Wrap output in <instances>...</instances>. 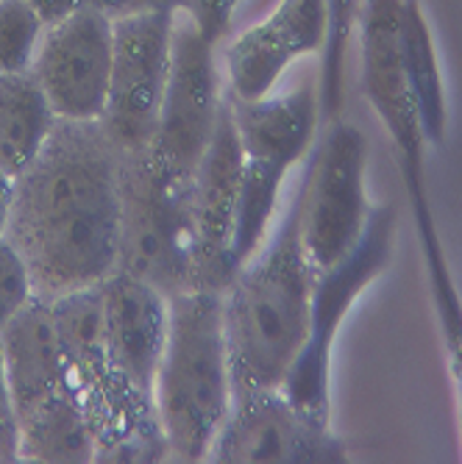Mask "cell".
<instances>
[{
    "label": "cell",
    "mask_w": 462,
    "mask_h": 464,
    "mask_svg": "<svg viewBox=\"0 0 462 464\" xmlns=\"http://www.w3.org/2000/svg\"><path fill=\"white\" fill-rule=\"evenodd\" d=\"M123 150L101 122L56 120L15 179L4 237L23 256L39 298L95 286L117 270Z\"/></svg>",
    "instance_id": "obj_1"
},
{
    "label": "cell",
    "mask_w": 462,
    "mask_h": 464,
    "mask_svg": "<svg viewBox=\"0 0 462 464\" xmlns=\"http://www.w3.org/2000/svg\"><path fill=\"white\" fill-rule=\"evenodd\" d=\"M315 276L301 239V198H296L268 247L223 289L234 398L281 387L307 340Z\"/></svg>",
    "instance_id": "obj_2"
},
{
    "label": "cell",
    "mask_w": 462,
    "mask_h": 464,
    "mask_svg": "<svg viewBox=\"0 0 462 464\" xmlns=\"http://www.w3.org/2000/svg\"><path fill=\"white\" fill-rule=\"evenodd\" d=\"M171 304L153 403L171 461H206L234 403L223 292L190 289Z\"/></svg>",
    "instance_id": "obj_3"
},
{
    "label": "cell",
    "mask_w": 462,
    "mask_h": 464,
    "mask_svg": "<svg viewBox=\"0 0 462 464\" xmlns=\"http://www.w3.org/2000/svg\"><path fill=\"white\" fill-rule=\"evenodd\" d=\"M64 356V387L95 434V461H171L153 398L125 378L106 340L101 284L51 301Z\"/></svg>",
    "instance_id": "obj_4"
},
{
    "label": "cell",
    "mask_w": 462,
    "mask_h": 464,
    "mask_svg": "<svg viewBox=\"0 0 462 464\" xmlns=\"http://www.w3.org/2000/svg\"><path fill=\"white\" fill-rule=\"evenodd\" d=\"M198 267L192 179L162 170L148 150L123 153L117 270L173 298L201 289Z\"/></svg>",
    "instance_id": "obj_5"
},
{
    "label": "cell",
    "mask_w": 462,
    "mask_h": 464,
    "mask_svg": "<svg viewBox=\"0 0 462 464\" xmlns=\"http://www.w3.org/2000/svg\"><path fill=\"white\" fill-rule=\"evenodd\" d=\"M396 237V206H373L357 245L340 262L315 276L307 340L279 390L301 411L323 420V423H331V351L338 343L340 325L359 295L390 267Z\"/></svg>",
    "instance_id": "obj_6"
},
{
    "label": "cell",
    "mask_w": 462,
    "mask_h": 464,
    "mask_svg": "<svg viewBox=\"0 0 462 464\" xmlns=\"http://www.w3.org/2000/svg\"><path fill=\"white\" fill-rule=\"evenodd\" d=\"M368 140L340 117L326 125L301 184V239L315 273L340 262L370 215L365 192Z\"/></svg>",
    "instance_id": "obj_7"
},
{
    "label": "cell",
    "mask_w": 462,
    "mask_h": 464,
    "mask_svg": "<svg viewBox=\"0 0 462 464\" xmlns=\"http://www.w3.org/2000/svg\"><path fill=\"white\" fill-rule=\"evenodd\" d=\"M179 12H137L114 17V62L101 125L123 153L151 148L171 75Z\"/></svg>",
    "instance_id": "obj_8"
},
{
    "label": "cell",
    "mask_w": 462,
    "mask_h": 464,
    "mask_svg": "<svg viewBox=\"0 0 462 464\" xmlns=\"http://www.w3.org/2000/svg\"><path fill=\"white\" fill-rule=\"evenodd\" d=\"M223 98L226 90L221 87L215 45L195 31L190 17H176L159 129L151 148H145L162 170L195 179L198 164L215 137Z\"/></svg>",
    "instance_id": "obj_9"
},
{
    "label": "cell",
    "mask_w": 462,
    "mask_h": 464,
    "mask_svg": "<svg viewBox=\"0 0 462 464\" xmlns=\"http://www.w3.org/2000/svg\"><path fill=\"white\" fill-rule=\"evenodd\" d=\"M114 62V20L98 6L45 28L31 75L59 120L101 122Z\"/></svg>",
    "instance_id": "obj_10"
},
{
    "label": "cell",
    "mask_w": 462,
    "mask_h": 464,
    "mask_svg": "<svg viewBox=\"0 0 462 464\" xmlns=\"http://www.w3.org/2000/svg\"><path fill=\"white\" fill-rule=\"evenodd\" d=\"M343 440L331 423L301 411L281 390L240 395L209 448L206 461L221 464H340Z\"/></svg>",
    "instance_id": "obj_11"
},
{
    "label": "cell",
    "mask_w": 462,
    "mask_h": 464,
    "mask_svg": "<svg viewBox=\"0 0 462 464\" xmlns=\"http://www.w3.org/2000/svg\"><path fill=\"white\" fill-rule=\"evenodd\" d=\"M401 0H362V92L390 137L398 170L427 164L421 131L398 53Z\"/></svg>",
    "instance_id": "obj_12"
},
{
    "label": "cell",
    "mask_w": 462,
    "mask_h": 464,
    "mask_svg": "<svg viewBox=\"0 0 462 464\" xmlns=\"http://www.w3.org/2000/svg\"><path fill=\"white\" fill-rule=\"evenodd\" d=\"M326 31V0H281L268 20L242 31L226 48V90L240 101L270 95L292 62L323 51Z\"/></svg>",
    "instance_id": "obj_13"
},
{
    "label": "cell",
    "mask_w": 462,
    "mask_h": 464,
    "mask_svg": "<svg viewBox=\"0 0 462 464\" xmlns=\"http://www.w3.org/2000/svg\"><path fill=\"white\" fill-rule=\"evenodd\" d=\"M242 181V145L231 120L229 98H223L215 137L209 142L192 179V206L201 245L198 286L223 292L237 267L231 259V237Z\"/></svg>",
    "instance_id": "obj_14"
},
{
    "label": "cell",
    "mask_w": 462,
    "mask_h": 464,
    "mask_svg": "<svg viewBox=\"0 0 462 464\" xmlns=\"http://www.w3.org/2000/svg\"><path fill=\"white\" fill-rule=\"evenodd\" d=\"M101 289L109 356L143 395L153 398L167 325H171L167 295L123 270H114L101 281Z\"/></svg>",
    "instance_id": "obj_15"
},
{
    "label": "cell",
    "mask_w": 462,
    "mask_h": 464,
    "mask_svg": "<svg viewBox=\"0 0 462 464\" xmlns=\"http://www.w3.org/2000/svg\"><path fill=\"white\" fill-rule=\"evenodd\" d=\"M226 98L248 161L290 176L292 167L312 150L320 125V106L312 83L281 95L270 92L260 101H240L229 90Z\"/></svg>",
    "instance_id": "obj_16"
},
{
    "label": "cell",
    "mask_w": 462,
    "mask_h": 464,
    "mask_svg": "<svg viewBox=\"0 0 462 464\" xmlns=\"http://www.w3.org/2000/svg\"><path fill=\"white\" fill-rule=\"evenodd\" d=\"M0 353L20 417L64 390V356L51 301L34 295L31 304L0 331Z\"/></svg>",
    "instance_id": "obj_17"
},
{
    "label": "cell",
    "mask_w": 462,
    "mask_h": 464,
    "mask_svg": "<svg viewBox=\"0 0 462 464\" xmlns=\"http://www.w3.org/2000/svg\"><path fill=\"white\" fill-rule=\"evenodd\" d=\"M398 53L407 87L421 120V131L427 145L440 148L448 131V101L443 70L437 62V48L432 28L421 9V0H401L398 14Z\"/></svg>",
    "instance_id": "obj_18"
},
{
    "label": "cell",
    "mask_w": 462,
    "mask_h": 464,
    "mask_svg": "<svg viewBox=\"0 0 462 464\" xmlns=\"http://www.w3.org/2000/svg\"><path fill=\"white\" fill-rule=\"evenodd\" d=\"M56 120L31 70L0 75V173L12 181L25 173L48 145Z\"/></svg>",
    "instance_id": "obj_19"
},
{
    "label": "cell",
    "mask_w": 462,
    "mask_h": 464,
    "mask_svg": "<svg viewBox=\"0 0 462 464\" xmlns=\"http://www.w3.org/2000/svg\"><path fill=\"white\" fill-rule=\"evenodd\" d=\"M95 450L90 420L67 387L20 417V461L87 464Z\"/></svg>",
    "instance_id": "obj_20"
},
{
    "label": "cell",
    "mask_w": 462,
    "mask_h": 464,
    "mask_svg": "<svg viewBox=\"0 0 462 464\" xmlns=\"http://www.w3.org/2000/svg\"><path fill=\"white\" fill-rule=\"evenodd\" d=\"M326 9H329V31H326V45L320 51V83H318V106H320L323 125L338 120L346 103L349 42L359 20L362 0H326Z\"/></svg>",
    "instance_id": "obj_21"
},
{
    "label": "cell",
    "mask_w": 462,
    "mask_h": 464,
    "mask_svg": "<svg viewBox=\"0 0 462 464\" xmlns=\"http://www.w3.org/2000/svg\"><path fill=\"white\" fill-rule=\"evenodd\" d=\"M45 28L28 0H0V75L31 70Z\"/></svg>",
    "instance_id": "obj_22"
},
{
    "label": "cell",
    "mask_w": 462,
    "mask_h": 464,
    "mask_svg": "<svg viewBox=\"0 0 462 464\" xmlns=\"http://www.w3.org/2000/svg\"><path fill=\"white\" fill-rule=\"evenodd\" d=\"M31 273L17 247L0 237V331H4L34 298Z\"/></svg>",
    "instance_id": "obj_23"
},
{
    "label": "cell",
    "mask_w": 462,
    "mask_h": 464,
    "mask_svg": "<svg viewBox=\"0 0 462 464\" xmlns=\"http://www.w3.org/2000/svg\"><path fill=\"white\" fill-rule=\"evenodd\" d=\"M240 0H187V17L195 25V31L209 42V45H221L229 36L234 12Z\"/></svg>",
    "instance_id": "obj_24"
},
{
    "label": "cell",
    "mask_w": 462,
    "mask_h": 464,
    "mask_svg": "<svg viewBox=\"0 0 462 464\" xmlns=\"http://www.w3.org/2000/svg\"><path fill=\"white\" fill-rule=\"evenodd\" d=\"M0 461H20V414L0 353Z\"/></svg>",
    "instance_id": "obj_25"
},
{
    "label": "cell",
    "mask_w": 462,
    "mask_h": 464,
    "mask_svg": "<svg viewBox=\"0 0 462 464\" xmlns=\"http://www.w3.org/2000/svg\"><path fill=\"white\" fill-rule=\"evenodd\" d=\"M95 6L114 20L137 12H184L187 0H95Z\"/></svg>",
    "instance_id": "obj_26"
},
{
    "label": "cell",
    "mask_w": 462,
    "mask_h": 464,
    "mask_svg": "<svg viewBox=\"0 0 462 464\" xmlns=\"http://www.w3.org/2000/svg\"><path fill=\"white\" fill-rule=\"evenodd\" d=\"M28 4L34 6V12L45 20V25H54L81 9L87 6H95V0H28Z\"/></svg>",
    "instance_id": "obj_27"
},
{
    "label": "cell",
    "mask_w": 462,
    "mask_h": 464,
    "mask_svg": "<svg viewBox=\"0 0 462 464\" xmlns=\"http://www.w3.org/2000/svg\"><path fill=\"white\" fill-rule=\"evenodd\" d=\"M12 189H15V181L0 173V237L6 231V220H9V208H12Z\"/></svg>",
    "instance_id": "obj_28"
}]
</instances>
